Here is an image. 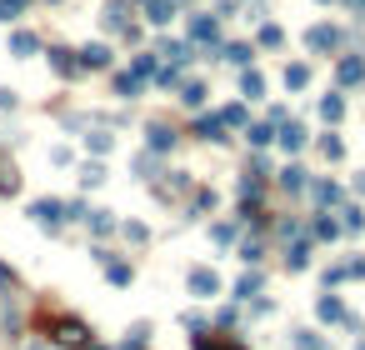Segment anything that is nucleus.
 Here are the masks:
<instances>
[{
	"mask_svg": "<svg viewBox=\"0 0 365 350\" xmlns=\"http://www.w3.org/2000/svg\"><path fill=\"white\" fill-rule=\"evenodd\" d=\"M340 40H346V35H340L335 26H310V30H306V46H310L315 55H330V50H340Z\"/></svg>",
	"mask_w": 365,
	"mask_h": 350,
	"instance_id": "1",
	"label": "nucleus"
},
{
	"mask_svg": "<svg viewBox=\"0 0 365 350\" xmlns=\"http://www.w3.org/2000/svg\"><path fill=\"white\" fill-rule=\"evenodd\" d=\"M50 331H55L60 345H85V340H91V331H85L80 320H50Z\"/></svg>",
	"mask_w": 365,
	"mask_h": 350,
	"instance_id": "2",
	"label": "nucleus"
},
{
	"mask_svg": "<svg viewBox=\"0 0 365 350\" xmlns=\"http://www.w3.org/2000/svg\"><path fill=\"white\" fill-rule=\"evenodd\" d=\"M30 215H35L40 225H60V220H66L71 211H66L60 200H35V205H30Z\"/></svg>",
	"mask_w": 365,
	"mask_h": 350,
	"instance_id": "3",
	"label": "nucleus"
},
{
	"mask_svg": "<svg viewBox=\"0 0 365 350\" xmlns=\"http://www.w3.org/2000/svg\"><path fill=\"white\" fill-rule=\"evenodd\" d=\"M335 75H340V86H360V80H365V60L360 55H346L335 66Z\"/></svg>",
	"mask_w": 365,
	"mask_h": 350,
	"instance_id": "4",
	"label": "nucleus"
},
{
	"mask_svg": "<svg viewBox=\"0 0 365 350\" xmlns=\"http://www.w3.org/2000/svg\"><path fill=\"white\" fill-rule=\"evenodd\" d=\"M190 291H196V295H216L221 291L216 271H205V265H200V271H190Z\"/></svg>",
	"mask_w": 365,
	"mask_h": 350,
	"instance_id": "5",
	"label": "nucleus"
},
{
	"mask_svg": "<svg viewBox=\"0 0 365 350\" xmlns=\"http://www.w3.org/2000/svg\"><path fill=\"white\" fill-rule=\"evenodd\" d=\"M145 140H150V150H170V146H176V130H170V126H150Z\"/></svg>",
	"mask_w": 365,
	"mask_h": 350,
	"instance_id": "6",
	"label": "nucleus"
},
{
	"mask_svg": "<svg viewBox=\"0 0 365 350\" xmlns=\"http://www.w3.org/2000/svg\"><path fill=\"white\" fill-rule=\"evenodd\" d=\"M145 15L156 20V26H165V20L176 15V0H145Z\"/></svg>",
	"mask_w": 365,
	"mask_h": 350,
	"instance_id": "7",
	"label": "nucleus"
},
{
	"mask_svg": "<svg viewBox=\"0 0 365 350\" xmlns=\"http://www.w3.org/2000/svg\"><path fill=\"white\" fill-rule=\"evenodd\" d=\"M190 40H216V15H196L190 20Z\"/></svg>",
	"mask_w": 365,
	"mask_h": 350,
	"instance_id": "8",
	"label": "nucleus"
},
{
	"mask_svg": "<svg viewBox=\"0 0 365 350\" xmlns=\"http://www.w3.org/2000/svg\"><path fill=\"white\" fill-rule=\"evenodd\" d=\"M196 350H245L241 340H230V336H200Z\"/></svg>",
	"mask_w": 365,
	"mask_h": 350,
	"instance_id": "9",
	"label": "nucleus"
},
{
	"mask_svg": "<svg viewBox=\"0 0 365 350\" xmlns=\"http://www.w3.org/2000/svg\"><path fill=\"white\" fill-rule=\"evenodd\" d=\"M10 50H15V55H35V50H40V40L26 35V30H15V35H10Z\"/></svg>",
	"mask_w": 365,
	"mask_h": 350,
	"instance_id": "10",
	"label": "nucleus"
},
{
	"mask_svg": "<svg viewBox=\"0 0 365 350\" xmlns=\"http://www.w3.org/2000/svg\"><path fill=\"white\" fill-rule=\"evenodd\" d=\"M50 66H55L60 75H75V70H80V60H75L71 50H50Z\"/></svg>",
	"mask_w": 365,
	"mask_h": 350,
	"instance_id": "11",
	"label": "nucleus"
},
{
	"mask_svg": "<svg viewBox=\"0 0 365 350\" xmlns=\"http://www.w3.org/2000/svg\"><path fill=\"white\" fill-rule=\"evenodd\" d=\"M241 90H245L250 100H261V95H265V80H261V70H245V75H241Z\"/></svg>",
	"mask_w": 365,
	"mask_h": 350,
	"instance_id": "12",
	"label": "nucleus"
},
{
	"mask_svg": "<svg viewBox=\"0 0 365 350\" xmlns=\"http://www.w3.org/2000/svg\"><path fill=\"white\" fill-rule=\"evenodd\" d=\"M286 86L290 90H306L310 86V66H286Z\"/></svg>",
	"mask_w": 365,
	"mask_h": 350,
	"instance_id": "13",
	"label": "nucleus"
},
{
	"mask_svg": "<svg viewBox=\"0 0 365 350\" xmlns=\"http://www.w3.org/2000/svg\"><path fill=\"white\" fill-rule=\"evenodd\" d=\"M320 115H326L330 126H335V120L346 115V100H340V95H326V100H320Z\"/></svg>",
	"mask_w": 365,
	"mask_h": 350,
	"instance_id": "14",
	"label": "nucleus"
},
{
	"mask_svg": "<svg viewBox=\"0 0 365 350\" xmlns=\"http://www.w3.org/2000/svg\"><path fill=\"white\" fill-rule=\"evenodd\" d=\"M221 55H225V60H235V66H250V55H255V50L245 46V40H235V46H225Z\"/></svg>",
	"mask_w": 365,
	"mask_h": 350,
	"instance_id": "15",
	"label": "nucleus"
},
{
	"mask_svg": "<svg viewBox=\"0 0 365 350\" xmlns=\"http://www.w3.org/2000/svg\"><path fill=\"white\" fill-rule=\"evenodd\" d=\"M180 100H185V106H200V100H205V86H200V80H185V86H180Z\"/></svg>",
	"mask_w": 365,
	"mask_h": 350,
	"instance_id": "16",
	"label": "nucleus"
},
{
	"mask_svg": "<svg viewBox=\"0 0 365 350\" xmlns=\"http://www.w3.org/2000/svg\"><path fill=\"white\" fill-rule=\"evenodd\" d=\"M281 146H286V150H300V146H306V130H300V126H286V130H281Z\"/></svg>",
	"mask_w": 365,
	"mask_h": 350,
	"instance_id": "17",
	"label": "nucleus"
},
{
	"mask_svg": "<svg viewBox=\"0 0 365 350\" xmlns=\"http://www.w3.org/2000/svg\"><path fill=\"white\" fill-rule=\"evenodd\" d=\"M80 55H85V66H111V50L105 46H85Z\"/></svg>",
	"mask_w": 365,
	"mask_h": 350,
	"instance_id": "18",
	"label": "nucleus"
},
{
	"mask_svg": "<svg viewBox=\"0 0 365 350\" xmlns=\"http://www.w3.org/2000/svg\"><path fill=\"white\" fill-rule=\"evenodd\" d=\"M340 315H346V311H340V300H335V295L320 300V320H340Z\"/></svg>",
	"mask_w": 365,
	"mask_h": 350,
	"instance_id": "19",
	"label": "nucleus"
},
{
	"mask_svg": "<svg viewBox=\"0 0 365 350\" xmlns=\"http://www.w3.org/2000/svg\"><path fill=\"white\" fill-rule=\"evenodd\" d=\"M281 40H286V30H281V26H261V46H270V50H275Z\"/></svg>",
	"mask_w": 365,
	"mask_h": 350,
	"instance_id": "20",
	"label": "nucleus"
},
{
	"mask_svg": "<svg viewBox=\"0 0 365 350\" xmlns=\"http://www.w3.org/2000/svg\"><path fill=\"white\" fill-rule=\"evenodd\" d=\"M281 185H286V191H300V185H306V171H300V166H290V171L281 175Z\"/></svg>",
	"mask_w": 365,
	"mask_h": 350,
	"instance_id": "21",
	"label": "nucleus"
},
{
	"mask_svg": "<svg viewBox=\"0 0 365 350\" xmlns=\"http://www.w3.org/2000/svg\"><path fill=\"white\" fill-rule=\"evenodd\" d=\"M320 150H326V160H340V155H346V146H340L335 135H326V140H320Z\"/></svg>",
	"mask_w": 365,
	"mask_h": 350,
	"instance_id": "22",
	"label": "nucleus"
},
{
	"mask_svg": "<svg viewBox=\"0 0 365 350\" xmlns=\"http://www.w3.org/2000/svg\"><path fill=\"white\" fill-rule=\"evenodd\" d=\"M315 200H320V205H330V200H340V191H335V185H326V180H320V185H315Z\"/></svg>",
	"mask_w": 365,
	"mask_h": 350,
	"instance_id": "23",
	"label": "nucleus"
},
{
	"mask_svg": "<svg viewBox=\"0 0 365 350\" xmlns=\"http://www.w3.org/2000/svg\"><path fill=\"white\" fill-rule=\"evenodd\" d=\"M221 120H225V126H245V110H241V106H225Z\"/></svg>",
	"mask_w": 365,
	"mask_h": 350,
	"instance_id": "24",
	"label": "nucleus"
},
{
	"mask_svg": "<svg viewBox=\"0 0 365 350\" xmlns=\"http://www.w3.org/2000/svg\"><path fill=\"white\" fill-rule=\"evenodd\" d=\"M270 140H275L270 126H250V146H270Z\"/></svg>",
	"mask_w": 365,
	"mask_h": 350,
	"instance_id": "25",
	"label": "nucleus"
},
{
	"mask_svg": "<svg viewBox=\"0 0 365 350\" xmlns=\"http://www.w3.org/2000/svg\"><path fill=\"white\" fill-rule=\"evenodd\" d=\"M105 271H111V280H115V285L131 280V265H105Z\"/></svg>",
	"mask_w": 365,
	"mask_h": 350,
	"instance_id": "26",
	"label": "nucleus"
},
{
	"mask_svg": "<svg viewBox=\"0 0 365 350\" xmlns=\"http://www.w3.org/2000/svg\"><path fill=\"white\" fill-rule=\"evenodd\" d=\"M255 291H261V280H255V275H245L241 285H235V295H255Z\"/></svg>",
	"mask_w": 365,
	"mask_h": 350,
	"instance_id": "27",
	"label": "nucleus"
},
{
	"mask_svg": "<svg viewBox=\"0 0 365 350\" xmlns=\"http://www.w3.org/2000/svg\"><path fill=\"white\" fill-rule=\"evenodd\" d=\"M80 180H85V185H100V180H105V171H100V166H85V175H80Z\"/></svg>",
	"mask_w": 365,
	"mask_h": 350,
	"instance_id": "28",
	"label": "nucleus"
},
{
	"mask_svg": "<svg viewBox=\"0 0 365 350\" xmlns=\"http://www.w3.org/2000/svg\"><path fill=\"white\" fill-rule=\"evenodd\" d=\"M355 185H360V191H365V175H360V180H355Z\"/></svg>",
	"mask_w": 365,
	"mask_h": 350,
	"instance_id": "29",
	"label": "nucleus"
}]
</instances>
